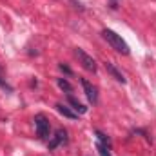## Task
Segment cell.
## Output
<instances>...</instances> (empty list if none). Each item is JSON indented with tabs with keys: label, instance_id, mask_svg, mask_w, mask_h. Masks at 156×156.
I'll return each mask as SVG.
<instances>
[{
	"label": "cell",
	"instance_id": "1",
	"mask_svg": "<svg viewBox=\"0 0 156 156\" xmlns=\"http://www.w3.org/2000/svg\"><path fill=\"white\" fill-rule=\"evenodd\" d=\"M102 37L107 40V44H109L116 53L129 55V45H127V42L122 38L120 35H116L115 31H111V29H104V31H102Z\"/></svg>",
	"mask_w": 156,
	"mask_h": 156
},
{
	"label": "cell",
	"instance_id": "2",
	"mask_svg": "<svg viewBox=\"0 0 156 156\" xmlns=\"http://www.w3.org/2000/svg\"><path fill=\"white\" fill-rule=\"evenodd\" d=\"M75 56L78 58V62L82 64V67H83V69H87V71H91V73H94V71H96V62H94V58H93V56H89L83 49L76 47V49H75Z\"/></svg>",
	"mask_w": 156,
	"mask_h": 156
},
{
	"label": "cell",
	"instance_id": "3",
	"mask_svg": "<svg viewBox=\"0 0 156 156\" xmlns=\"http://www.w3.org/2000/svg\"><path fill=\"white\" fill-rule=\"evenodd\" d=\"M35 127H37V134H38L40 140H45L49 136V120L44 116V115H37L35 116Z\"/></svg>",
	"mask_w": 156,
	"mask_h": 156
},
{
	"label": "cell",
	"instance_id": "4",
	"mask_svg": "<svg viewBox=\"0 0 156 156\" xmlns=\"http://www.w3.org/2000/svg\"><path fill=\"white\" fill-rule=\"evenodd\" d=\"M82 87H83V91H85L87 100L94 105V104L98 102V91H96V87H94L89 80H85V78H82Z\"/></svg>",
	"mask_w": 156,
	"mask_h": 156
},
{
	"label": "cell",
	"instance_id": "5",
	"mask_svg": "<svg viewBox=\"0 0 156 156\" xmlns=\"http://www.w3.org/2000/svg\"><path fill=\"white\" fill-rule=\"evenodd\" d=\"M66 140H67V133H66L64 129H58V131H56V134L53 136V140L49 142V151L56 149V147H58L62 142H66Z\"/></svg>",
	"mask_w": 156,
	"mask_h": 156
},
{
	"label": "cell",
	"instance_id": "6",
	"mask_svg": "<svg viewBox=\"0 0 156 156\" xmlns=\"http://www.w3.org/2000/svg\"><path fill=\"white\" fill-rule=\"evenodd\" d=\"M105 69H107V73H109L111 76L115 78L116 82H120V83H125V78H123V75L118 71V69L115 67V66H113V64H109V62H107V64H105Z\"/></svg>",
	"mask_w": 156,
	"mask_h": 156
},
{
	"label": "cell",
	"instance_id": "7",
	"mask_svg": "<svg viewBox=\"0 0 156 156\" xmlns=\"http://www.w3.org/2000/svg\"><path fill=\"white\" fill-rule=\"evenodd\" d=\"M55 107H56V111H58V113H60L62 116H66V118H71V120H76V118H78V115H76V113H73V111H71L69 107H66L64 104H56Z\"/></svg>",
	"mask_w": 156,
	"mask_h": 156
},
{
	"label": "cell",
	"instance_id": "8",
	"mask_svg": "<svg viewBox=\"0 0 156 156\" xmlns=\"http://www.w3.org/2000/svg\"><path fill=\"white\" fill-rule=\"evenodd\" d=\"M67 102L73 105V109H75V111L82 113V115H83V113H87V107H85V105H82L76 98H75V96H71V94H69V96H67Z\"/></svg>",
	"mask_w": 156,
	"mask_h": 156
},
{
	"label": "cell",
	"instance_id": "9",
	"mask_svg": "<svg viewBox=\"0 0 156 156\" xmlns=\"http://www.w3.org/2000/svg\"><path fill=\"white\" fill-rule=\"evenodd\" d=\"M56 83H58V87H60L62 91H66V93H71V91H73V85H71L67 80H64V78H58Z\"/></svg>",
	"mask_w": 156,
	"mask_h": 156
},
{
	"label": "cell",
	"instance_id": "10",
	"mask_svg": "<svg viewBox=\"0 0 156 156\" xmlns=\"http://www.w3.org/2000/svg\"><path fill=\"white\" fill-rule=\"evenodd\" d=\"M94 134H96V138H98L100 144H104L105 147H111V140H109V136H105L102 131H94Z\"/></svg>",
	"mask_w": 156,
	"mask_h": 156
},
{
	"label": "cell",
	"instance_id": "11",
	"mask_svg": "<svg viewBox=\"0 0 156 156\" xmlns=\"http://www.w3.org/2000/svg\"><path fill=\"white\" fill-rule=\"evenodd\" d=\"M96 149H98V154L100 156H111V153H109V147H105L104 144H96Z\"/></svg>",
	"mask_w": 156,
	"mask_h": 156
},
{
	"label": "cell",
	"instance_id": "12",
	"mask_svg": "<svg viewBox=\"0 0 156 156\" xmlns=\"http://www.w3.org/2000/svg\"><path fill=\"white\" fill-rule=\"evenodd\" d=\"M58 67H60V71H64V73H66V75H69V76H71V75H73V71H71V69H69V67H67V66H66V64H60V66H58Z\"/></svg>",
	"mask_w": 156,
	"mask_h": 156
}]
</instances>
